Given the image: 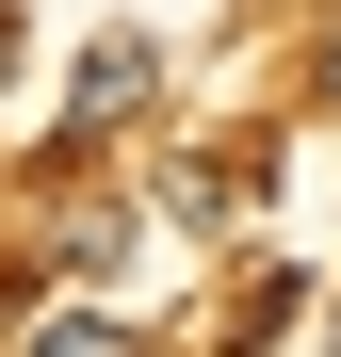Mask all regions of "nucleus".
<instances>
[{"instance_id": "20e7f679", "label": "nucleus", "mask_w": 341, "mask_h": 357, "mask_svg": "<svg viewBox=\"0 0 341 357\" xmlns=\"http://www.w3.org/2000/svg\"><path fill=\"white\" fill-rule=\"evenodd\" d=\"M0 82H17V0H0Z\"/></svg>"}, {"instance_id": "f257e3e1", "label": "nucleus", "mask_w": 341, "mask_h": 357, "mask_svg": "<svg viewBox=\"0 0 341 357\" xmlns=\"http://www.w3.org/2000/svg\"><path fill=\"white\" fill-rule=\"evenodd\" d=\"M146 98H162V49H130V33L82 49V130H114V114H146Z\"/></svg>"}, {"instance_id": "f03ea898", "label": "nucleus", "mask_w": 341, "mask_h": 357, "mask_svg": "<svg viewBox=\"0 0 341 357\" xmlns=\"http://www.w3.org/2000/svg\"><path fill=\"white\" fill-rule=\"evenodd\" d=\"M17 357H146V341H130V325H98V309H82V325H33Z\"/></svg>"}, {"instance_id": "7ed1b4c3", "label": "nucleus", "mask_w": 341, "mask_h": 357, "mask_svg": "<svg viewBox=\"0 0 341 357\" xmlns=\"http://www.w3.org/2000/svg\"><path fill=\"white\" fill-rule=\"evenodd\" d=\"M309 82H325V98H341V33H325V49H309Z\"/></svg>"}]
</instances>
